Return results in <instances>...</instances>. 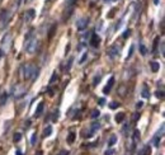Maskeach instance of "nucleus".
I'll return each instance as SVG.
<instances>
[{
  "mask_svg": "<svg viewBox=\"0 0 165 155\" xmlns=\"http://www.w3.org/2000/svg\"><path fill=\"white\" fill-rule=\"evenodd\" d=\"M37 48H38V40L33 35V30H30V33L25 38V51L28 53H35Z\"/></svg>",
  "mask_w": 165,
  "mask_h": 155,
  "instance_id": "f257e3e1",
  "label": "nucleus"
},
{
  "mask_svg": "<svg viewBox=\"0 0 165 155\" xmlns=\"http://www.w3.org/2000/svg\"><path fill=\"white\" fill-rule=\"evenodd\" d=\"M23 71H24V78H25V79L35 80V79L38 76L40 69H38L36 65H33V64H27V65L24 66Z\"/></svg>",
  "mask_w": 165,
  "mask_h": 155,
  "instance_id": "f03ea898",
  "label": "nucleus"
},
{
  "mask_svg": "<svg viewBox=\"0 0 165 155\" xmlns=\"http://www.w3.org/2000/svg\"><path fill=\"white\" fill-rule=\"evenodd\" d=\"M10 35H5L4 38H3V43H2V48H0V58H2V56L8 52L9 47H10Z\"/></svg>",
  "mask_w": 165,
  "mask_h": 155,
  "instance_id": "7ed1b4c3",
  "label": "nucleus"
},
{
  "mask_svg": "<svg viewBox=\"0 0 165 155\" xmlns=\"http://www.w3.org/2000/svg\"><path fill=\"white\" fill-rule=\"evenodd\" d=\"M88 24H89V18L83 17V18L78 19V22H76V28H78V30H84V29L88 27Z\"/></svg>",
  "mask_w": 165,
  "mask_h": 155,
  "instance_id": "20e7f679",
  "label": "nucleus"
},
{
  "mask_svg": "<svg viewBox=\"0 0 165 155\" xmlns=\"http://www.w3.org/2000/svg\"><path fill=\"white\" fill-rule=\"evenodd\" d=\"M119 51H121V47H119L118 45H113V46H111L109 50H108V56H109L111 58H114V57H117V56L119 55Z\"/></svg>",
  "mask_w": 165,
  "mask_h": 155,
  "instance_id": "39448f33",
  "label": "nucleus"
},
{
  "mask_svg": "<svg viewBox=\"0 0 165 155\" xmlns=\"http://www.w3.org/2000/svg\"><path fill=\"white\" fill-rule=\"evenodd\" d=\"M99 127H101L99 122H93V123H91V126H90V130H89V132H88V135H85V136H86V137H91V136H94V134L99 130Z\"/></svg>",
  "mask_w": 165,
  "mask_h": 155,
  "instance_id": "423d86ee",
  "label": "nucleus"
},
{
  "mask_svg": "<svg viewBox=\"0 0 165 155\" xmlns=\"http://www.w3.org/2000/svg\"><path fill=\"white\" fill-rule=\"evenodd\" d=\"M9 19H10V13H9L8 10H3L2 13H0V20L3 22V25L8 24Z\"/></svg>",
  "mask_w": 165,
  "mask_h": 155,
  "instance_id": "0eeeda50",
  "label": "nucleus"
},
{
  "mask_svg": "<svg viewBox=\"0 0 165 155\" xmlns=\"http://www.w3.org/2000/svg\"><path fill=\"white\" fill-rule=\"evenodd\" d=\"M90 45L93 46V47H98L99 45H101V37H99L96 33H93L91 35V38H90Z\"/></svg>",
  "mask_w": 165,
  "mask_h": 155,
  "instance_id": "6e6552de",
  "label": "nucleus"
},
{
  "mask_svg": "<svg viewBox=\"0 0 165 155\" xmlns=\"http://www.w3.org/2000/svg\"><path fill=\"white\" fill-rule=\"evenodd\" d=\"M35 15H36V13H35V9H29V10L25 13V15H24V20H25V23L30 22L33 18H35Z\"/></svg>",
  "mask_w": 165,
  "mask_h": 155,
  "instance_id": "1a4fd4ad",
  "label": "nucleus"
},
{
  "mask_svg": "<svg viewBox=\"0 0 165 155\" xmlns=\"http://www.w3.org/2000/svg\"><path fill=\"white\" fill-rule=\"evenodd\" d=\"M113 84H114V78H113V76H111V78H109L108 84H107V85L104 86V89H103V93H104V94H108V93L111 91V89H112Z\"/></svg>",
  "mask_w": 165,
  "mask_h": 155,
  "instance_id": "9d476101",
  "label": "nucleus"
},
{
  "mask_svg": "<svg viewBox=\"0 0 165 155\" xmlns=\"http://www.w3.org/2000/svg\"><path fill=\"white\" fill-rule=\"evenodd\" d=\"M43 108H45V103H43V102H41V103L38 104V107H37V109H36V113H35V117H40V116L42 114V112H43Z\"/></svg>",
  "mask_w": 165,
  "mask_h": 155,
  "instance_id": "9b49d317",
  "label": "nucleus"
},
{
  "mask_svg": "<svg viewBox=\"0 0 165 155\" xmlns=\"http://www.w3.org/2000/svg\"><path fill=\"white\" fill-rule=\"evenodd\" d=\"M24 93H25V89L20 86V88H18V89H17V91L14 93V97H15V98H20V97H23V96H24Z\"/></svg>",
  "mask_w": 165,
  "mask_h": 155,
  "instance_id": "f8f14e48",
  "label": "nucleus"
},
{
  "mask_svg": "<svg viewBox=\"0 0 165 155\" xmlns=\"http://www.w3.org/2000/svg\"><path fill=\"white\" fill-rule=\"evenodd\" d=\"M150 66H151L152 73H156V71H159V69H160V65H159V63H156V61H151Z\"/></svg>",
  "mask_w": 165,
  "mask_h": 155,
  "instance_id": "ddd939ff",
  "label": "nucleus"
},
{
  "mask_svg": "<svg viewBox=\"0 0 165 155\" xmlns=\"http://www.w3.org/2000/svg\"><path fill=\"white\" fill-rule=\"evenodd\" d=\"M141 96H142L144 98H149V97H150V91H149L147 85H144V86H142V93H141Z\"/></svg>",
  "mask_w": 165,
  "mask_h": 155,
  "instance_id": "4468645a",
  "label": "nucleus"
},
{
  "mask_svg": "<svg viewBox=\"0 0 165 155\" xmlns=\"http://www.w3.org/2000/svg\"><path fill=\"white\" fill-rule=\"evenodd\" d=\"M140 140V131L139 130H136L135 132H134V144H132V147H135V145H136V142Z\"/></svg>",
  "mask_w": 165,
  "mask_h": 155,
  "instance_id": "2eb2a0df",
  "label": "nucleus"
},
{
  "mask_svg": "<svg viewBox=\"0 0 165 155\" xmlns=\"http://www.w3.org/2000/svg\"><path fill=\"white\" fill-rule=\"evenodd\" d=\"M160 139H161V136H159L157 134L154 136V139H152V144H154L155 147H159V145H160V144H159V142H160Z\"/></svg>",
  "mask_w": 165,
  "mask_h": 155,
  "instance_id": "dca6fc26",
  "label": "nucleus"
},
{
  "mask_svg": "<svg viewBox=\"0 0 165 155\" xmlns=\"http://www.w3.org/2000/svg\"><path fill=\"white\" fill-rule=\"evenodd\" d=\"M150 152H151V149H150V146H145L142 150H140V155H150Z\"/></svg>",
  "mask_w": 165,
  "mask_h": 155,
  "instance_id": "f3484780",
  "label": "nucleus"
},
{
  "mask_svg": "<svg viewBox=\"0 0 165 155\" xmlns=\"http://www.w3.org/2000/svg\"><path fill=\"white\" fill-rule=\"evenodd\" d=\"M51 134H52V126L50 125V126H47V127L45 129V131H43V136L47 137V136H50Z\"/></svg>",
  "mask_w": 165,
  "mask_h": 155,
  "instance_id": "a211bd4d",
  "label": "nucleus"
},
{
  "mask_svg": "<svg viewBox=\"0 0 165 155\" xmlns=\"http://www.w3.org/2000/svg\"><path fill=\"white\" fill-rule=\"evenodd\" d=\"M73 61H74V57H70V58H69V61L66 63L65 71H69V70H70V68H71V65H73Z\"/></svg>",
  "mask_w": 165,
  "mask_h": 155,
  "instance_id": "6ab92c4d",
  "label": "nucleus"
},
{
  "mask_svg": "<svg viewBox=\"0 0 165 155\" xmlns=\"http://www.w3.org/2000/svg\"><path fill=\"white\" fill-rule=\"evenodd\" d=\"M116 142H117V136H116V135H112L111 139H109V141H108V146H113Z\"/></svg>",
  "mask_w": 165,
  "mask_h": 155,
  "instance_id": "aec40b11",
  "label": "nucleus"
},
{
  "mask_svg": "<svg viewBox=\"0 0 165 155\" xmlns=\"http://www.w3.org/2000/svg\"><path fill=\"white\" fill-rule=\"evenodd\" d=\"M7 99H8V93H3L2 98H0V106L5 104V101H7Z\"/></svg>",
  "mask_w": 165,
  "mask_h": 155,
  "instance_id": "412c9836",
  "label": "nucleus"
},
{
  "mask_svg": "<svg viewBox=\"0 0 165 155\" xmlns=\"http://www.w3.org/2000/svg\"><path fill=\"white\" fill-rule=\"evenodd\" d=\"M123 118H124V113L123 112H121V113H118L117 116H116V121L119 123V122H122L123 121Z\"/></svg>",
  "mask_w": 165,
  "mask_h": 155,
  "instance_id": "4be33fe9",
  "label": "nucleus"
},
{
  "mask_svg": "<svg viewBox=\"0 0 165 155\" xmlns=\"http://www.w3.org/2000/svg\"><path fill=\"white\" fill-rule=\"evenodd\" d=\"M159 41H160V38H159V37H156V38H155V41H154V47H152V52H154V53H155V52H156V50H157Z\"/></svg>",
  "mask_w": 165,
  "mask_h": 155,
  "instance_id": "5701e85b",
  "label": "nucleus"
},
{
  "mask_svg": "<svg viewBox=\"0 0 165 155\" xmlns=\"http://www.w3.org/2000/svg\"><path fill=\"white\" fill-rule=\"evenodd\" d=\"M74 140H75V134H74V132H70V135L68 136V142H69V144H73Z\"/></svg>",
  "mask_w": 165,
  "mask_h": 155,
  "instance_id": "b1692460",
  "label": "nucleus"
},
{
  "mask_svg": "<svg viewBox=\"0 0 165 155\" xmlns=\"http://www.w3.org/2000/svg\"><path fill=\"white\" fill-rule=\"evenodd\" d=\"M36 141H37V132L32 134V137H30V145H35Z\"/></svg>",
  "mask_w": 165,
  "mask_h": 155,
  "instance_id": "393cba45",
  "label": "nucleus"
},
{
  "mask_svg": "<svg viewBox=\"0 0 165 155\" xmlns=\"http://www.w3.org/2000/svg\"><path fill=\"white\" fill-rule=\"evenodd\" d=\"M134 50H135V46L132 45L131 48H129V52H128V55H127V57H126V60H129V58L132 57V55H134Z\"/></svg>",
  "mask_w": 165,
  "mask_h": 155,
  "instance_id": "a878e982",
  "label": "nucleus"
},
{
  "mask_svg": "<svg viewBox=\"0 0 165 155\" xmlns=\"http://www.w3.org/2000/svg\"><path fill=\"white\" fill-rule=\"evenodd\" d=\"M140 52H141L142 56H145L146 52H147V50H146V47L144 46V43H140Z\"/></svg>",
  "mask_w": 165,
  "mask_h": 155,
  "instance_id": "bb28decb",
  "label": "nucleus"
},
{
  "mask_svg": "<svg viewBox=\"0 0 165 155\" xmlns=\"http://www.w3.org/2000/svg\"><path fill=\"white\" fill-rule=\"evenodd\" d=\"M99 114H101V112H99L98 109H93L90 116H91V118H96V117H99Z\"/></svg>",
  "mask_w": 165,
  "mask_h": 155,
  "instance_id": "cd10ccee",
  "label": "nucleus"
},
{
  "mask_svg": "<svg viewBox=\"0 0 165 155\" xmlns=\"http://www.w3.org/2000/svg\"><path fill=\"white\" fill-rule=\"evenodd\" d=\"M86 58H88V52H85V53L83 55V57H81V58H80V61H79V64H80V65H83V64L85 63V60H86Z\"/></svg>",
  "mask_w": 165,
  "mask_h": 155,
  "instance_id": "c85d7f7f",
  "label": "nucleus"
},
{
  "mask_svg": "<svg viewBox=\"0 0 165 155\" xmlns=\"http://www.w3.org/2000/svg\"><path fill=\"white\" fill-rule=\"evenodd\" d=\"M56 80H57V73H53V74H52V76H51V79H50V83H51V84H53Z\"/></svg>",
  "mask_w": 165,
  "mask_h": 155,
  "instance_id": "c756f323",
  "label": "nucleus"
},
{
  "mask_svg": "<svg viewBox=\"0 0 165 155\" xmlns=\"http://www.w3.org/2000/svg\"><path fill=\"white\" fill-rule=\"evenodd\" d=\"M20 139H22V134H19V132H17V134L14 135V137H13V140H14L15 142H17V141H19Z\"/></svg>",
  "mask_w": 165,
  "mask_h": 155,
  "instance_id": "7c9ffc66",
  "label": "nucleus"
},
{
  "mask_svg": "<svg viewBox=\"0 0 165 155\" xmlns=\"http://www.w3.org/2000/svg\"><path fill=\"white\" fill-rule=\"evenodd\" d=\"M129 36H131V29H126L123 33V38H128Z\"/></svg>",
  "mask_w": 165,
  "mask_h": 155,
  "instance_id": "2f4dec72",
  "label": "nucleus"
},
{
  "mask_svg": "<svg viewBox=\"0 0 165 155\" xmlns=\"http://www.w3.org/2000/svg\"><path fill=\"white\" fill-rule=\"evenodd\" d=\"M101 78H102V75H101V74H99V75H96V76L94 78V81H93V84H94V85H96V84H98V81L101 80Z\"/></svg>",
  "mask_w": 165,
  "mask_h": 155,
  "instance_id": "473e14b6",
  "label": "nucleus"
},
{
  "mask_svg": "<svg viewBox=\"0 0 165 155\" xmlns=\"http://www.w3.org/2000/svg\"><path fill=\"white\" fill-rule=\"evenodd\" d=\"M164 129H165V127H164V125H161V127H160V131H157V132H156V134H157L159 136H161V137H162V135H164Z\"/></svg>",
  "mask_w": 165,
  "mask_h": 155,
  "instance_id": "72a5a7b5",
  "label": "nucleus"
},
{
  "mask_svg": "<svg viewBox=\"0 0 165 155\" xmlns=\"http://www.w3.org/2000/svg\"><path fill=\"white\" fill-rule=\"evenodd\" d=\"M118 106H119V104H118V103H117V102H112V103H111V104H109V107H111V108H112V109H116V108H117V107H118Z\"/></svg>",
  "mask_w": 165,
  "mask_h": 155,
  "instance_id": "f704fd0d",
  "label": "nucleus"
},
{
  "mask_svg": "<svg viewBox=\"0 0 165 155\" xmlns=\"http://www.w3.org/2000/svg\"><path fill=\"white\" fill-rule=\"evenodd\" d=\"M156 97H157V98H162V97H164V94H162V90H160V91L157 90V91H156Z\"/></svg>",
  "mask_w": 165,
  "mask_h": 155,
  "instance_id": "c9c22d12",
  "label": "nucleus"
},
{
  "mask_svg": "<svg viewBox=\"0 0 165 155\" xmlns=\"http://www.w3.org/2000/svg\"><path fill=\"white\" fill-rule=\"evenodd\" d=\"M113 152H114V150L111 149V150H107V151L104 152V155H113Z\"/></svg>",
  "mask_w": 165,
  "mask_h": 155,
  "instance_id": "e433bc0d",
  "label": "nucleus"
},
{
  "mask_svg": "<svg viewBox=\"0 0 165 155\" xmlns=\"http://www.w3.org/2000/svg\"><path fill=\"white\" fill-rule=\"evenodd\" d=\"M141 107H142V102H137V104H136V108H137V109H140Z\"/></svg>",
  "mask_w": 165,
  "mask_h": 155,
  "instance_id": "4c0bfd02",
  "label": "nucleus"
},
{
  "mask_svg": "<svg viewBox=\"0 0 165 155\" xmlns=\"http://www.w3.org/2000/svg\"><path fill=\"white\" fill-rule=\"evenodd\" d=\"M160 51H161V53L164 55V42H161V47H160Z\"/></svg>",
  "mask_w": 165,
  "mask_h": 155,
  "instance_id": "58836bf2",
  "label": "nucleus"
},
{
  "mask_svg": "<svg viewBox=\"0 0 165 155\" xmlns=\"http://www.w3.org/2000/svg\"><path fill=\"white\" fill-rule=\"evenodd\" d=\"M99 104H101V106H103V104H104V99H103V98L99 99Z\"/></svg>",
  "mask_w": 165,
  "mask_h": 155,
  "instance_id": "ea45409f",
  "label": "nucleus"
},
{
  "mask_svg": "<svg viewBox=\"0 0 165 155\" xmlns=\"http://www.w3.org/2000/svg\"><path fill=\"white\" fill-rule=\"evenodd\" d=\"M15 155H22V151H20V150H17V151H15Z\"/></svg>",
  "mask_w": 165,
  "mask_h": 155,
  "instance_id": "a19ab883",
  "label": "nucleus"
},
{
  "mask_svg": "<svg viewBox=\"0 0 165 155\" xmlns=\"http://www.w3.org/2000/svg\"><path fill=\"white\" fill-rule=\"evenodd\" d=\"M154 4L157 5V4H159V0H154Z\"/></svg>",
  "mask_w": 165,
  "mask_h": 155,
  "instance_id": "79ce46f5",
  "label": "nucleus"
},
{
  "mask_svg": "<svg viewBox=\"0 0 165 155\" xmlns=\"http://www.w3.org/2000/svg\"><path fill=\"white\" fill-rule=\"evenodd\" d=\"M68 154H69V152H66V151H62V152H61V155H68Z\"/></svg>",
  "mask_w": 165,
  "mask_h": 155,
  "instance_id": "37998d69",
  "label": "nucleus"
},
{
  "mask_svg": "<svg viewBox=\"0 0 165 155\" xmlns=\"http://www.w3.org/2000/svg\"><path fill=\"white\" fill-rule=\"evenodd\" d=\"M104 2H106V3H109V2H113V0H104Z\"/></svg>",
  "mask_w": 165,
  "mask_h": 155,
  "instance_id": "c03bdc74",
  "label": "nucleus"
},
{
  "mask_svg": "<svg viewBox=\"0 0 165 155\" xmlns=\"http://www.w3.org/2000/svg\"><path fill=\"white\" fill-rule=\"evenodd\" d=\"M37 155H42V151H38V152H37Z\"/></svg>",
  "mask_w": 165,
  "mask_h": 155,
  "instance_id": "a18cd8bd",
  "label": "nucleus"
}]
</instances>
